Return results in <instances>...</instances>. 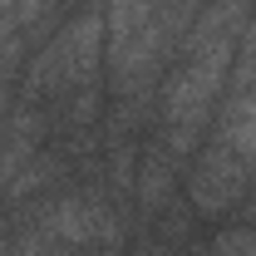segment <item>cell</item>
<instances>
[{
  "instance_id": "obj_1",
  "label": "cell",
  "mask_w": 256,
  "mask_h": 256,
  "mask_svg": "<svg viewBox=\"0 0 256 256\" xmlns=\"http://www.w3.org/2000/svg\"><path fill=\"white\" fill-rule=\"evenodd\" d=\"M252 158H242L236 148H226L222 138L202 153L197 162V172H192V207L197 212H226V207H236L242 197H246V182H252Z\"/></svg>"
},
{
  "instance_id": "obj_2",
  "label": "cell",
  "mask_w": 256,
  "mask_h": 256,
  "mask_svg": "<svg viewBox=\"0 0 256 256\" xmlns=\"http://www.w3.org/2000/svg\"><path fill=\"white\" fill-rule=\"evenodd\" d=\"M162 5H168V0H108V15H104V20H108V30H114V54H118L138 30H148V25L158 20Z\"/></svg>"
},
{
  "instance_id": "obj_3",
  "label": "cell",
  "mask_w": 256,
  "mask_h": 256,
  "mask_svg": "<svg viewBox=\"0 0 256 256\" xmlns=\"http://www.w3.org/2000/svg\"><path fill=\"white\" fill-rule=\"evenodd\" d=\"M212 256H256V226H242V232H226L222 242L212 246Z\"/></svg>"
}]
</instances>
